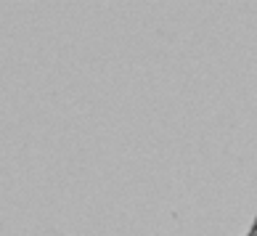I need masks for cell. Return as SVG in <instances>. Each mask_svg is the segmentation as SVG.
Listing matches in <instances>:
<instances>
[{"mask_svg":"<svg viewBox=\"0 0 257 236\" xmlns=\"http://www.w3.org/2000/svg\"><path fill=\"white\" fill-rule=\"evenodd\" d=\"M252 236H257V231H254V233H252Z\"/></svg>","mask_w":257,"mask_h":236,"instance_id":"6da1fadb","label":"cell"}]
</instances>
